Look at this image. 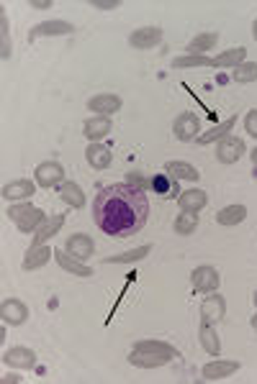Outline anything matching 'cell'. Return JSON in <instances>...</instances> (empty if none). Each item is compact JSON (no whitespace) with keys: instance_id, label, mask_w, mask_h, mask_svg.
I'll return each mask as SVG.
<instances>
[{"instance_id":"6da1fadb","label":"cell","mask_w":257,"mask_h":384,"mask_svg":"<svg viewBox=\"0 0 257 384\" xmlns=\"http://www.w3.org/2000/svg\"><path fill=\"white\" fill-rule=\"evenodd\" d=\"M150 218V200L139 187L119 182L100 190L93 203V221L103 233L114 238H128L144 228Z\"/></svg>"},{"instance_id":"7a4b0ae2","label":"cell","mask_w":257,"mask_h":384,"mask_svg":"<svg viewBox=\"0 0 257 384\" xmlns=\"http://www.w3.org/2000/svg\"><path fill=\"white\" fill-rule=\"evenodd\" d=\"M178 356H180L178 348L165 343V341H139L131 348L128 362L139 369H157V366H165L167 362H173Z\"/></svg>"},{"instance_id":"3957f363","label":"cell","mask_w":257,"mask_h":384,"mask_svg":"<svg viewBox=\"0 0 257 384\" xmlns=\"http://www.w3.org/2000/svg\"><path fill=\"white\" fill-rule=\"evenodd\" d=\"M8 218L18 226V231H23V233H31V231H37L41 223L46 221L44 210H39V207L29 205V203H23V205H11V210H8Z\"/></svg>"},{"instance_id":"277c9868","label":"cell","mask_w":257,"mask_h":384,"mask_svg":"<svg viewBox=\"0 0 257 384\" xmlns=\"http://www.w3.org/2000/svg\"><path fill=\"white\" fill-rule=\"evenodd\" d=\"M219 284H221V274L209 264L196 266L193 274H190V287L196 289V292H216Z\"/></svg>"},{"instance_id":"5b68a950","label":"cell","mask_w":257,"mask_h":384,"mask_svg":"<svg viewBox=\"0 0 257 384\" xmlns=\"http://www.w3.org/2000/svg\"><path fill=\"white\" fill-rule=\"evenodd\" d=\"M34 179L39 187H60L65 182V167L60 162H41L34 170Z\"/></svg>"},{"instance_id":"8992f818","label":"cell","mask_w":257,"mask_h":384,"mask_svg":"<svg viewBox=\"0 0 257 384\" xmlns=\"http://www.w3.org/2000/svg\"><path fill=\"white\" fill-rule=\"evenodd\" d=\"M198 131H201V118H198L196 113H190V111H183L173 123L175 139H180V141L198 139V136H201Z\"/></svg>"},{"instance_id":"52a82bcc","label":"cell","mask_w":257,"mask_h":384,"mask_svg":"<svg viewBox=\"0 0 257 384\" xmlns=\"http://www.w3.org/2000/svg\"><path fill=\"white\" fill-rule=\"evenodd\" d=\"M244 151H247V149H244V141L237 139V136H227V139H221L219 144H216V159H219L221 164L239 162Z\"/></svg>"},{"instance_id":"ba28073f","label":"cell","mask_w":257,"mask_h":384,"mask_svg":"<svg viewBox=\"0 0 257 384\" xmlns=\"http://www.w3.org/2000/svg\"><path fill=\"white\" fill-rule=\"evenodd\" d=\"M224 315H227V300L221 295H209L201 303V323L216 325L224 320Z\"/></svg>"},{"instance_id":"9c48e42d","label":"cell","mask_w":257,"mask_h":384,"mask_svg":"<svg viewBox=\"0 0 257 384\" xmlns=\"http://www.w3.org/2000/svg\"><path fill=\"white\" fill-rule=\"evenodd\" d=\"M3 364L11 369H34L37 366V354L26 346H13L3 354Z\"/></svg>"},{"instance_id":"30bf717a","label":"cell","mask_w":257,"mask_h":384,"mask_svg":"<svg viewBox=\"0 0 257 384\" xmlns=\"http://www.w3.org/2000/svg\"><path fill=\"white\" fill-rule=\"evenodd\" d=\"M72 31H75V26L70 21H44L29 31V41L34 44V41L41 36H67Z\"/></svg>"},{"instance_id":"8fae6325","label":"cell","mask_w":257,"mask_h":384,"mask_svg":"<svg viewBox=\"0 0 257 384\" xmlns=\"http://www.w3.org/2000/svg\"><path fill=\"white\" fill-rule=\"evenodd\" d=\"M159 41H162V29L159 26H144V29H136L128 36V44L134 49H154Z\"/></svg>"},{"instance_id":"7c38bea8","label":"cell","mask_w":257,"mask_h":384,"mask_svg":"<svg viewBox=\"0 0 257 384\" xmlns=\"http://www.w3.org/2000/svg\"><path fill=\"white\" fill-rule=\"evenodd\" d=\"M0 315H3V323L6 325H23L29 318V308L21 303V300H3L0 305Z\"/></svg>"},{"instance_id":"4fadbf2b","label":"cell","mask_w":257,"mask_h":384,"mask_svg":"<svg viewBox=\"0 0 257 384\" xmlns=\"http://www.w3.org/2000/svg\"><path fill=\"white\" fill-rule=\"evenodd\" d=\"M235 371H239V362H227V359H216V362L206 364L201 374H204L206 382H219V379L232 377Z\"/></svg>"},{"instance_id":"5bb4252c","label":"cell","mask_w":257,"mask_h":384,"mask_svg":"<svg viewBox=\"0 0 257 384\" xmlns=\"http://www.w3.org/2000/svg\"><path fill=\"white\" fill-rule=\"evenodd\" d=\"M65 249H67V254H72L75 259H91L93 252H95V244H93V238L88 236V233H72V236L67 238V244H65Z\"/></svg>"},{"instance_id":"9a60e30c","label":"cell","mask_w":257,"mask_h":384,"mask_svg":"<svg viewBox=\"0 0 257 384\" xmlns=\"http://www.w3.org/2000/svg\"><path fill=\"white\" fill-rule=\"evenodd\" d=\"M178 205H180L183 213H201V210H204V207L209 205V195H206L204 190L193 187V190L180 192V198H178Z\"/></svg>"},{"instance_id":"2e32d148","label":"cell","mask_w":257,"mask_h":384,"mask_svg":"<svg viewBox=\"0 0 257 384\" xmlns=\"http://www.w3.org/2000/svg\"><path fill=\"white\" fill-rule=\"evenodd\" d=\"M54 259H57V264L70 274H77V277H93V269L91 266H85L80 259H75L72 254H67V249H54Z\"/></svg>"},{"instance_id":"e0dca14e","label":"cell","mask_w":257,"mask_h":384,"mask_svg":"<svg viewBox=\"0 0 257 384\" xmlns=\"http://www.w3.org/2000/svg\"><path fill=\"white\" fill-rule=\"evenodd\" d=\"M83 133H85V139L91 141V144H95V141H100V139H106L108 133H111V118H108V116H93V118L85 121Z\"/></svg>"},{"instance_id":"ac0fdd59","label":"cell","mask_w":257,"mask_h":384,"mask_svg":"<svg viewBox=\"0 0 257 384\" xmlns=\"http://www.w3.org/2000/svg\"><path fill=\"white\" fill-rule=\"evenodd\" d=\"M124 100L119 95H108V92H103V95H95L88 100V108L91 111H95L98 116H114V113L121 111Z\"/></svg>"},{"instance_id":"d6986e66","label":"cell","mask_w":257,"mask_h":384,"mask_svg":"<svg viewBox=\"0 0 257 384\" xmlns=\"http://www.w3.org/2000/svg\"><path fill=\"white\" fill-rule=\"evenodd\" d=\"M150 187L157 192L159 198H165V200L180 198V187H178V179L170 177V174H154V177H152V182H150Z\"/></svg>"},{"instance_id":"ffe728a7","label":"cell","mask_w":257,"mask_h":384,"mask_svg":"<svg viewBox=\"0 0 257 384\" xmlns=\"http://www.w3.org/2000/svg\"><path fill=\"white\" fill-rule=\"evenodd\" d=\"M85 159L91 164L93 170H108L111 167V149L103 146V144H91V146L85 149Z\"/></svg>"},{"instance_id":"44dd1931","label":"cell","mask_w":257,"mask_h":384,"mask_svg":"<svg viewBox=\"0 0 257 384\" xmlns=\"http://www.w3.org/2000/svg\"><path fill=\"white\" fill-rule=\"evenodd\" d=\"M62 226H65V215H52V218H46V221L41 223V228L37 231V236H34L31 246H44L49 238L60 233Z\"/></svg>"},{"instance_id":"7402d4cb","label":"cell","mask_w":257,"mask_h":384,"mask_svg":"<svg viewBox=\"0 0 257 384\" xmlns=\"http://www.w3.org/2000/svg\"><path fill=\"white\" fill-rule=\"evenodd\" d=\"M37 192V182H31V179H13V182H8L3 187V198L6 200H26L31 198Z\"/></svg>"},{"instance_id":"603a6c76","label":"cell","mask_w":257,"mask_h":384,"mask_svg":"<svg viewBox=\"0 0 257 384\" xmlns=\"http://www.w3.org/2000/svg\"><path fill=\"white\" fill-rule=\"evenodd\" d=\"M198 338H201V346H204V351L209 356L221 354V338H219V333H216L213 325L201 323V328H198Z\"/></svg>"},{"instance_id":"cb8c5ba5","label":"cell","mask_w":257,"mask_h":384,"mask_svg":"<svg viewBox=\"0 0 257 384\" xmlns=\"http://www.w3.org/2000/svg\"><path fill=\"white\" fill-rule=\"evenodd\" d=\"M52 254L54 252L46 244L44 246H31L29 252H26V259H23V269H26V272H31V269H41V266L52 259Z\"/></svg>"},{"instance_id":"d4e9b609","label":"cell","mask_w":257,"mask_h":384,"mask_svg":"<svg viewBox=\"0 0 257 384\" xmlns=\"http://www.w3.org/2000/svg\"><path fill=\"white\" fill-rule=\"evenodd\" d=\"M244 57H247V49L244 46H235V49H227L224 54L213 57V67L216 69H235V67L242 64Z\"/></svg>"},{"instance_id":"484cf974","label":"cell","mask_w":257,"mask_h":384,"mask_svg":"<svg viewBox=\"0 0 257 384\" xmlns=\"http://www.w3.org/2000/svg\"><path fill=\"white\" fill-rule=\"evenodd\" d=\"M235 123H237V116H232V118H227L224 123H216V126L211 128V131H206V133H201L198 136V144L201 146H209V144H213V141H221V139H227L229 136V131L235 128Z\"/></svg>"},{"instance_id":"4316f807","label":"cell","mask_w":257,"mask_h":384,"mask_svg":"<svg viewBox=\"0 0 257 384\" xmlns=\"http://www.w3.org/2000/svg\"><path fill=\"white\" fill-rule=\"evenodd\" d=\"M165 172L170 174V177L175 179H188V182H198V177H201V172L193 167V164L188 162H167L165 164Z\"/></svg>"},{"instance_id":"83f0119b","label":"cell","mask_w":257,"mask_h":384,"mask_svg":"<svg viewBox=\"0 0 257 384\" xmlns=\"http://www.w3.org/2000/svg\"><path fill=\"white\" fill-rule=\"evenodd\" d=\"M244 218H247V207L244 205H227L224 210L216 213V223H219V226H227V228L239 226Z\"/></svg>"},{"instance_id":"f1b7e54d","label":"cell","mask_w":257,"mask_h":384,"mask_svg":"<svg viewBox=\"0 0 257 384\" xmlns=\"http://www.w3.org/2000/svg\"><path fill=\"white\" fill-rule=\"evenodd\" d=\"M216 41H219V34H216V31H206V34H198L185 49H188V54H201V57H206V52L213 49Z\"/></svg>"},{"instance_id":"f546056e","label":"cell","mask_w":257,"mask_h":384,"mask_svg":"<svg viewBox=\"0 0 257 384\" xmlns=\"http://www.w3.org/2000/svg\"><path fill=\"white\" fill-rule=\"evenodd\" d=\"M152 252L150 244L144 246H136V249H131V252L126 254H116V256H106L103 259V264H131V261H142V259H147Z\"/></svg>"},{"instance_id":"4dcf8cb0","label":"cell","mask_w":257,"mask_h":384,"mask_svg":"<svg viewBox=\"0 0 257 384\" xmlns=\"http://www.w3.org/2000/svg\"><path fill=\"white\" fill-rule=\"evenodd\" d=\"M60 198L72 207H85V192L75 182H62L60 185Z\"/></svg>"},{"instance_id":"1f68e13d","label":"cell","mask_w":257,"mask_h":384,"mask_svg":"<svg viewBox=\"0 0 257 384\" xmlns=\"http://www.w3.org/2000/svg\"><path fill=\"white\" fill-rule=\"evenodd\" d=\"M232 80H235L237 85H250V82H255L257 80V62H242L239 67H235Z\"/></svg>"},{"instance_id":"d6a6232c","label":"cell","mask_w":257,"mask_h":384,"mask_svg":"<svg viewBox=\"0 0 257 384\" xmlns=\"http://www.w3.org/2000/svg\"><path fill=\"white\" fill-rule=\"evenodd\" d=\"M175 233H180V236H190L193 231L198 228V213H180L175 218Z\"/></svg>"},{"instance_id":"836d02e7","label":"cell","mask_w":257,"mask_h":384,"mask_svg":"<svg viewBox=\"0 0 257 384\" xmlns=\"http://www.w3.org/2000/svg\"><path fill=\"white\" fill-rule=\"evenodd\" d=\"M175 69H185V67H213V57H201V54H188L173 62Z\"/></svg>"},{"instance_id":"e575fe53","label":"cell","mask_w":257,"mask_h":384,"mask_svg":"<svg viewBox=\"0 0 257 384\" xmlns=\"http://www.w3.org/2000/svg\"><path fill=\"white\" fill-rule=\"evenodd\" d=\"M126 182H128V185H134V187H139V190L147 192V190H150V182H152V179H144L142 172H128V174H126Z\"/></svg>"},{"instance_id":"d590c367","label":"cell","mask_w":257,"mask_h":384,"mask_svg":"<svg viewBox=\"0 0 257 384\" xmlns=\"http://www.w3.org/2000/svg\"><path fill=\"white\" fill-rule=\"evenodd\" d=\"M244 128H247L250 136H255L257 139V111H250L247 116H244Z\"/></svg>"},{"instance_id":"8d00e7d4","label":"cell","mask_w":257,"mask_h":384,"mask_svg":"<svg viewBox=\"0 0 257 384\" xmlns=\"http://www.w3.org/2000/svg\"><path fill=\"white\" fill-rule=\"evenodd\" d=\"M0 23H3V31H0V36H3V60H8V57H11V44H8V21H6V15L0 18Z\"/></svg>"},{"instance_id":"74e56055","label":"cell","mask_w":257,"mask_h":384,"mask_svg":"<svg viewBox=\"0 0 257 384\" xmlns=\"http://www.w3.org/2000/svg\"><path fill=\"white\" fill-rule=\"evenodd\" d=\"M93 8H100V11H114V8L121 6V0H91Z\"/></svg>"},{"instance_id":"f35d334b","label":"cell","mask_w":257,"mask_h":384,"mask_svg":"<svg viewBox=\"0 0 257 384\" xmlns=\"http://www.w3.org/2000/svg\"><path fill=\"white\" fill-rule=\"evenodd\" d=\"M29 6L31 8H39V11H44V8H52V0H31Z\"/></svg>"},{"instance_id":"ab89813d","label":"cell","mask_w":257,"mask_h":384,"mask_svg":"<svg viewBox=\"0 0 257 384\" xmlns=\"http://www.w3.org/2000/svg\"><path fill=\"white\" fill-rule=\"evenodd\" d=\"M250 159H252V164H255V170H257V146L252 149V154H250Z\"/></svg>"},{"instance_id":"60d3db41","label":"cell","mask_w":257,"mask_h":384,"mask_svg":"<svg viewBox=\"0 0 257 384\" xmlns=\"http://www.w3.org/2000/svg\"><path fill=\"white\" fill-rule=\"evenodd\" d=\"M8 382H21L18 377H3V384H8Z\"/></svg>"},{"instance_id":"b9f144b4","label":"cell","mask_w":257,"mask_h":384,"mask_svg":"<svg viewBox=\"0 0 257 384\" xmlns=\"http://www.w3.org/2000/svg\"><path fill=\"white\" fill-rule=\"evenodd\" d=\"M252 36H255V41H257V21L252 23Z\"/></svg>"},{"instance_id":"7bdbcfd3","label":"cell","mask_w":257,"mask_h":384,"mask_svg":"<svg viewBox=\"0 0 257 384\" xmlns=\"http://www.w3.org/2000/svg\"><path fill=\"white\" fill-rule=\"evenodd\" d=\"M250 323H252V328H255V331H257V313H255V315H252V320H250Z\"/></svg>"},{"instance_id":"ee69618b","label":"cell","mask_w":257,"mask_h":384,"mask_svg":"<svg viewBox=\"0 0 257 384\" xmlns=\"http://www.w3.org/2000/svg\"><path fill=\"white\" fill-rule=\"evenodd\" d=\"M252 300H255V308H257V292H255V297H252Z\"/></svg>"}]
</instances>
